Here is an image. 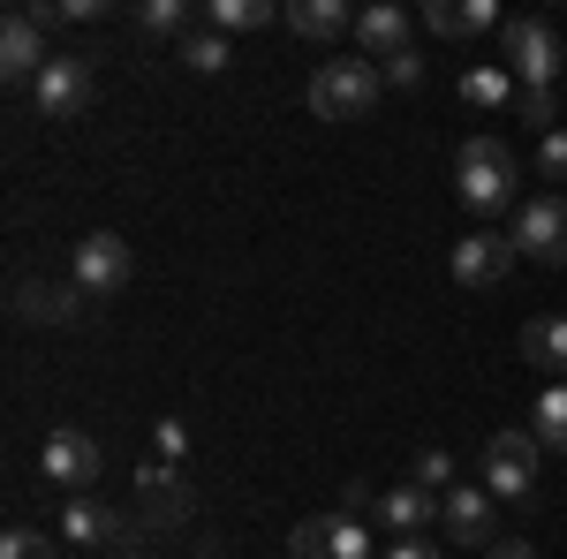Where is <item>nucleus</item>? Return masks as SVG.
Wrapping results in <instances>:
<instances>
[{"mask_svg":"<svg viewBox=\"0 0 567 559\" xmlns=\"http://www.w3.org/2000/svg\"><path fill=\"white\" fill-rule=\"evenodd\" d=\"M515 182H523V167H515V152H507L499 136H470V144H462L454 189H462L470 213H507V205H515Z\"/></svg>","mask_w":567,"mask_h":559,"instance_id":"f257e3e1","label":"nucleus"},{"mask_svg":"<svg viewBox=\"0 0 567 559\" xmlns=\"http://www.w3.org/2000/svg\"><path fill=\"white\" fill-rule=\"evenodd\" d=\"M379 69L371 61H318V76H310V114L318 122H371L379 114Z\"/></svg>","mask_w":567,"mask_h":559,"instance_id":"f03ea898","label":"nucleus"},{"mask_svg":"<svg viewBox=\"0 0 567 559\" xmlns=\"http://www.w3.org/2000/svg\"><path fill=\"white\" fill-rule=\"evenodd\" d=\"M537 431H492L484 438V462H477V476H484V491L492 499H529L537 491Z\"/></svg>","mask_w":567,"mask_h":559,"instance_id":"7ed1b4c3","label":"nucleus"},{"mask_svg":"<svg viewBox=\"0 0 567 559\" xmlns=\"http://www.w3.org/2000/svg\"><path fill=\"white\" fill-rule=\"evenodd\" d=\"M499 45H507V76H523V91H553V76H560V39H553V23L507 15V23H499Z\"/></svg>","mask_w":567,"mask_h":559,"instance_id":"20e7f679","label":"nucleus"},{"mask_svg":"<svg viewBox=\"0 0 567 559\" xmlns=\"http://www.w3.org/2000/svg\"><path fill=\"white\" fill-rule=\"evenodd\" d=\"M99 446H91L84 431H45V446H39V476L45 484H61L69 499H91V484H99Z\"/></svg>","mask_w":567,"mask_h":559,"instance_id":"39448f33","label":"nucleus"},{"mask_svg":"<svg viewBox=\"0 0 567 559\" xmlns=\"http://www.w3.org/2000/svg\"><path fill=\"white\" fill-rule=\"evenodd\" d=\"M288 559H371V529L355 515H310L288 529Z\"/></svg>","mask_w":567,"mask_h":559,"instance_id":"423d86ee","label":"nucleus"},{"mask_svg":"<svg viewBox=\"0 0 567 559\" xmlns=\"http://www.w3.org/2000/svg\"><path fill=\"white\" fill-rule=\"evenodd\" d=\"M31 99H39L45 122L84 114V106H91V61H84V53H53V61L39 69V84H31Z\"/></svg>","mask_w":567,"mask_h":559,"instance_id":"0eeeda50","label":"nucleus"},{"mask_svg":"<svg viewBox=\"0 0 567 559\" xmlns=\"http://www.w3.org/2000/svg\"><path fill=\"white\" fill-rule=\"evenodd\" d=\"M439 521H446V537L470 545V552H492V545H499V515H492V491H484V484H454V491L439 499Z\"/></svg>","mask_w":567,"mask_h":559,"instance_id":"6e6552de","label":"nucleus"},{"mask_svg":"<svg viewBox=\"0 0 567 559\" xmlns=\"http://www.w3.org/2000/svg\"><path fill=\"white\" fill-rule=\"evenodd\" d=\"M446 272L462 280V288H499L507 272H515V235H462L454 242V258H446Z\"/></svg>","mask_w":567,"mask_h":559,"instance_id":"1a4fd4ad","label":"nucleus"},{"mask_svg":"<svg viewBox=\"0 0 567 559\" xmlns=\"http://www.w3.org/2000/svg\"><path fill=\"white\" fill-rule=\"evenodd\" d=\"M515 250L537 265H567V197H529L515 213Z\"/></svg>","mask_w":567,"mask_h":559,"instance_id":"9d476101","label":"nucleus"},{"mask_svg":"<svg viewBox=\"0 0 567 559\" xmlns=\"http://www.w3.org/2000/svg\"><path fill=\"white\" fill-rule=\"evenodd\" d=\"M130 242H122V235H84V242H76V288H84V296H122V288H130Z\"/></svg>","mask_w":567,"mask_h":559,"instance_id":"9b49d317","label":"nucleus"},{"mask_svg":"<svg viewBox=\"0 0 567 559\" xmlns=\"http://www.w3.org/2000/svg\"><path fill=\"white\" fill-rule=\"evenodd\" d=\"M53 61L45 53V31L31 8H8V23H0V76L8 84H39V69Z\"/></svg>","mask_w":567,"mask_h":559,"instance_id":"f8f14e48","label":"nucleus"},{"mask_svg":"<svg viewBox=\"0 0 567 559\" xmlns=\"http://www.w3.org/2000/svg\"><path fill=\"white\" fill-rule=\"evenodd\" d=\"M84 302L91 296L76 280H69V288H61V280H23V288H16V318H31V325H76Z\"/></svg>","mask_w":567,"mask_h":559,"instance_id":"ddd939ff","label":"nucleus"},{"mask_svg":"<svg viewBox=\"0 0 567 559\" xmlns=\"http://www.w3.org/2000/svg\"><path fill=\"white\" fill-rule=\"evenodd\" d=\"M355 45H363V61H371V69H386V61H401V53H416L401 8H363V15H355Z\"/></svg>","mask_w":567,"mask_h":559,"instance_id":"4468645a","label":"nucleus"},{"mask_svg":"<svg viewBox=\"0 0 567 559\" xmlns=\"http://www.w3.org/2000/svg\"><path fill=\"white\" fill-rule=\"evenodd\" d=\"M432 515H439V499L424 491V484H393V491H379V521H386L393 537H424Z\"/></svg>","mask_w":567,"mask_h":559,"instance_id":"2eb2a0df","label":"nucleus"},{"mask_svg":"<svg viewBox=\"0 0 567 559\" xmlns=\"http://www.w3.org/2000/svg\"><path fill=\"white\" fill-rule=\"evenodd\" d=\"M61 537L69 545H114V537H130V521L114 507H99V499H69L61 507Z\"/></svg>","mask_w":567,"mask_h":559,"instance_id":"dca6fc26","label":"nucleus"},{"mask_svg":"<svg viewBox=\"0 0 567 559\" xmlns=\"http://www.w3.org/2000/svg\"><path fill=\"white\" fill-rule=\"evenodd\" d=\"M280 15H288V31H296V39H341V31L355 39L349 0H288Z\"/></svg>","mask_w":567,"mask_h":559,"instance_id":"f3484780","label":"nucleus"},{"mask_svg":"<svg viewBox=\"0 0 567 559\" xmlns=\"http://www.w3.org/2000/svg\"><path fill=\"white\" fill-rule=\"evenodd\" d=\"M424 23H432L439 39H477V31H499V8L492 0H432Z\"/></svg>","mask_w":567,"mask_h":559,"instance_id":"a211bd4d","label":"nucleus"},{"mask_svg":"<svg viewBox=\"0 0 567 559\" xmlns=\"http://www.w3.org/2000/svg\"><path fill=\"white\" fill-rule=\"evenodd\" d=\"M523 355L567 386V318H560V310H545V318H529V325H523Z\"/></svg>","mask_w":567,"mask_h":559,"instance_id":"6ab92c4d","label":"nucleus"},{"mask_svg":"<svg viewBox=\"0 0 567 559\" xmlns=\"http://www.w3.org/2000/svg\"><path fill=\"white\" fill-rule=\"evenodd\" d=\"M205 23H213L219 39H227V31H265V23H280V8H272V0H213Z\"/></svg>","mask_w":567,"mask_h":559,"instance_id":"aec40b11","label":"nucleus"},{"mask_svg":"<svg viewBox=\"0 0 567 559\" xmlns=\"http://www.w3.org/2000/svg\"><path fill=\"white\" fill-rule=\"evenodd\" d=\"M529 431H537V446H545V454H567V386H545V393H537Z\"/></svg>","mask_w":567,"mask_h":559,"instance_id":"412c9836","label":"nucleus"},{"mask_svg":"<svg viewBox=\"0 0 567 559\" xmlns=\"http://www.w3.org/2000/svg\"><path fill=\"white\" fill-rule=\"evenodd\" d=\"M136 491H144V507H152V515H167V521L182 515V476H175V462H144V469H136Z\"/></svg>","mask_w":567,"mask_h":559,"instance_id":"4be33fe9","label":"nucleus"},{"mask_svg":"<svg viewBox=\"0 0 567 559\" xmlns=\"http://www.w3.org/2000/svg\"><path fill=\"white\" fill-rule=\"evenodd\" d=\"M462 99H470L477 114H499V106L515 99V76H507V69H492V61H484V69H462Z\"/></svg>","mask_w":567,"mask_h":559,"instance_id":"5701e85b","label":"nucleus"},{"mask_svg":"<svg viewBox=\"0 0 567 559\" xmlns=\"http://www.w3.org/2000/svg\"><path fill=\"white\" fill-rule=\"evenodd\" d=\"M182 61H189L197 76H219V69L235 61V45L219 39V31H197V39H182Z\"/></svg>","mask_w":567,"mask_h":559,"instance_id":"b1692460","label":"nucleus"},{"mask_svg":"<svg viewBox=\"0 0 567 559\" xmlns=\"http://www.w3.org/2000/svg\"><path fill=\"white\" fill-rule=\"evenodd\" d=\"M416 484L446 499V491H454V454H446V446H424V454H416Z\"/></svg>","mask_w":567,"mask_h":559,"instance_id":"393cba45","label":"nucleus"},{"mask_svg":"<svg viewBox=\"0 0 567 559\" xmlns=\"http://www.w3.org/2000/svg\"><path fill=\"white\" fill-rule=\"evenodd\" d=\"M136 23H144V31H159V39H175L182 23H189V8H182V0H144V8H136Z\"/></svg>","mask_w":567,"mask_h":559,"instance_id":"a878e982","label":"nucleus"},{"mask_svg":"<svg viewBox=\"0 0 567 559\" xmlns=\"http://www.w3.org/2000/svg\"><path fill=\"white\" fill-rule=\"evenodd\" d=\"M0 559H61V552L45 545V529H8L0 537Z\"/></svg>","mask_w":567,"mask_h":559,"instance_id":"bb28decb","label":"nucleus"},{"mask_svg":"<svg viewBox=\"0 0 567 559\" xmlns=\"http://www.w3.org/2000/svg\"><path fill=\"white\" fill-rule=\"evenodd\" d=\"M537 174H545V182H567V130H545V144H537Z\"/></svg>","mask_w":567,"mask_h":559,"instance_id":"cd10ccee","label":"nucleus"},{"mask_svg":"<svg viewBox=\"0 0 567 559\" xmlns=\"http://www.w3.org/2000/svg\"><path fill=\"white\" fill-rule=\"evenodd\" d=\"M379 76H386V84H401V91H416V84H424V61H416V53H401V61H386V69H379Z\"/></svg>","mask_w":567,"mask_h":559,"instance_id":"c85d7f7f","label":"nucleus"},{"mask_svg":"<svg viewBox=\"0 0 567 559\" xmlns=\"http://www.w3.org/2000/svg\"><path fill=\"white\" fill-rule=\"evenodd\" d=\"M379 559H439V545H424V537H393Z\"/></svg>","mask_w":567,"mask_h":559,"instance_id":"c756f323","label":"nucleus"},{"mask_svg":"<svg viewBox=\"0 0 567 559\" xmlns=\"http://www.w3.org/2000/svg\"><path fill=\"white\" fill-rule=\"evenodd\" d=\"M182 446H189V431L167 416V424H159V462H182Z\"/></svg>","mask_w":567,"mask_h":559,"instance_id":"7c9ffc66","label":"nucleus"},{"mask_svg":"<svg viewBox=\"0 0 567 559\" xmlns=\"http://www.w3.org/2000/svg\"><path fill=\"white\" fill-rule=\"evenodd\" d=\"M523 122H537V130L553 122V91H523Z\"/></svg>","mask_w":567,"mask_h":559,"instance_id":"2f4dec72","label":"nucleus"},{"mask_svg":"<svg viewBox=\"0 0 567 559\" xmlns=\"http://www.w3.org/2000/svg\"><path fill=\"white\" fill-rule=\"evenodd\" d=\"M484 559H537V552H529L523 537H499V545H492V552H484Z\"/></svg>","mask_w":567,"mask_h":559,"instance_id":"473e14b6","label":"nucleus"},{"mask_svg":"<svg viewBox=\"0 0 567 559\" xmlns=\"http://www.w3.org/2000/svg\"><path fill=\"white\" fill-rule=\"evenodd\" d=\"M106 559H122V552H106Z\"/></svg>","mask_w":567,"mask_h":559,"instance_id":"72a5a7b5","label":"nucleus"}]
</instances>
